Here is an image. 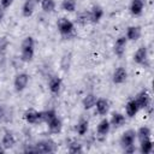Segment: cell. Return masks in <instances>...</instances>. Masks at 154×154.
I'll return each instance as SVG.
<instances>
[{
    "label": "cell",
    "instance_id": "35",
    "mask_svg": "<svg viewBox=\"0 0 154 154\" xmlns=\"http://www.w3.org/2000/svg\"><path fill=\"white\" fill-rule=\"evenodd\" d=\"M2 116H4V108H2V106L0 105V119L2 118Z\"/></svg>",
    "mask_w": 154,
    "mask_h": 154
},
{
    "label": "cell",
    "instance_id": "13",
    "mask_svg": "<svg viewBox=\"0 0 154 154\" xmlns=\"http://www.w3.org/2000/svg\"><path fill=\"white\" fill-rule=\"evenodd\" d=\"M146 0H131L130 2V12L132 16H140L144 8Z\"/></svg>",
    "mask_w": 154,
    "mask_h": 154
},
{
    "label": "cell",
    "instance_id": "18",
    "mask_svg": "<svg viewBox=\"0 0 154 154\" xmlns=\"http://www.w3.org/2000/svg\"><path fill=\"white\" fill-rule=\"evenodd\" d=\"M138 111H140V108H138V105H137V102H136L135 99L129 100L128 103L125 105V113H126V116L130 117V118L135 117Z\"/></svg>",
    "mask_w": 154,
    "mask_h": 154
},
{
    "label": "cell",
    "instance_id": "9",
    "mask_svg": "<svg viewBox=\"0 0 154 154\" xmlns=\"http://www.w3.org/2000/svg\"><path fill=\"white\" fill-rule=\"evenodd\" d=\"M24 119L28 124H38L42 123L41 119V112H37L35 109H28L24 113Z\"/></svg>",
    "mask_w": 154,
    "mask_h": 154
},
{
    "label": "cell",
    "instance_id": "27",
    "mask_svg": "<svg viewBox=\"0 0 154 154\" xmlns=\"http://www.w3.org/2000/svg\"><path fill=\"white\" fill-rule=\"evenodd\" d=\"M61 7L66 12H73L77 7V1L76 0H63L61 1Z\"/></svg>",
    "mask_w": 154,
    "mask_h": 154
},
{
    "label": "cell",
    "instance_id": "28",
    "mask_svg": "<svg viewBox=\"0 0 154 154\" xmlns=\"http://www.w3.org/2000/svg\"><path fill=\"white\" fill-rule=\"evenodd\" d=\"M76 22L81 25H85L87 23L90 22V18H89V11H83V12H79L77 18H76Z\"/></svg>",
    "mask_w": 154,
    "mask_h": 154
},
{
    "label": "cell",
    "instance_id": "5",
    "mask_svg": "<svg viewBox=\"0 0 154 154\" xmlns=\"http://www.w3.org/2000/svg\"><path fill=\"white\" fill-rule=\"evenodd\" d=\"M28 83H29V75L25 72L18 73L13 81V85H14V89L17 91H23L28 87Z\"/></svg>",
    "mask_w": 154,
    "mask_h": 154
},
{
    "label": "cell",
    "instance_id": "34",
    "mask_svg": "<svg viewBox=\"0 0 154 154\" xmlns=\"http://www.w3.org/2000/svg\"><path fill=\"white\" fill-rule=\"evenodd\" d=\"M5 152H6V149H5V148L2 147V144L0 143V154H2V153H5Z\"/></svg>",
    "mask_w": 154,
    "mask_h": 154
},
{
    "label": "cell",
    "instance_id": "3",
    "mask_svg": "<svg viewBox=\"0 0 154 154\" xmlns=\"http://www.w3.org/2000/svg\"><path fill=\"white\" fill-rule=\"evenodd\" d=\"M57 28H58L59 32L61 34V36H65V37L71 36V35L73 34V31H75V25H73V23H72L70 19L64 18V17L58 20Z\"/></svg>",
    "mask_w": 154,
    "mask_h": 154
},
{
    "label": "cell",
    "instance_id": "24",
    "mask_svg": "<svg viewBox=\"0 0 154 154\" xmlns=\"http://www.w3.org/2000/svg\"><path fill=\"white\" fill-rule=\"evenodd\" d=\"M153 149V141L152 138H147L143 141H140V152L142 154H149Z\"/></svg>",
    "mask_w": 154,
    "mask_h": 154
},
{
    "label": "cell",
    "instance_id": "16",
    "mask_svg": "<svg viewBox=\"0 0 154 154\" xmlns=\"http://www.w3.org/2000/svg\"><path fill=\"white\" fill-rule=\"evenodd\" d=\"M1 144H2V147H4L6 150H7V149H11L12 147H14V144H16V138H14V136L12 135V132L6 131V132L4 134L2 140H1Z\"/></svg>",
    "mask_w": 154,
    "mask_h": 154
},
{
    "label": "cell",
    "instance_id": "11",
    "mask_svg": "<svg viewBox=\"0 0 154 154\" xmlns=\"http://www.w3.org/2000/svg\"><path fill=\"white\" fill-rule=\"evenodd\" d=\"M94 107L96 108L97 114H100V116H106L107 112H108V109H109V102H108L107 99L100 97V99H96Z\"/></svg>",
    "mask_w": 154,
    "mask_h": 154
},
{
    "label": "cell",
    "instance_id": "14",
    "mask_svg": "<svg viewBox=\"0 0 154 154\" xmlns=\"http://www.w3.org/2000/svg\"><path fill=\"white\" fill-rule=\"evenodd\" d=\"M141 36V28L137 26V25H131L126 29V34H125V37L128 41H136L138 40Z\"/></svg>",
    "mask_w": 154,
    "mask_h": 154
},
{
    "label": "cell",
    "instance_id": "17",
    "mask_svg": "<svg viewBox=\"0 0 154 154\" xmlns=\"http://www.w3.org/2000/svg\"><path fill=\"white\" fill-rule=\"evenodd\" d=\"M37 1L36 0H25L22 7V13L24 17H30L34 13V10L36 7Z\"/></svg>",
    "mask_w": 154,
    "mask_h": 154
},
{
    "label": "cell",
    "instance_id": "23",
    "mask_svg": "<svg viewBox=\"0 0 154 154\" xmlns=\"http://www.w3.org/2000/svg\"><path fill=\"white\" fill-rule=\"evenodd\" d=\"M95 101H96V96L94 94H87L82 100V105L84 109H90L95 106Z\"/></svg>",
    "mask_w": 154,
    "mask_h": 154
},
{
    "label": "cell",
    "instance_id": "2",
    "mask_svg": "<svg viewBox=\"0 0 154 154\" xmlns=\"http://www.w3.org/2000/svg\"><path fill=\"white\" fill-rule=\"evenodd\" d=\"M135 140H136V131L135 130L129 129V130L123 132V135L120 137V146L125 153H134L136 150Z\"/></svg>",
    "mask_w": 154,
    "mask_h": 154
},
{
    "label": "cell",
    "instance_id": "31",
    "mask_svg": "<svg viewBox=\"0 0 154 154\" xmlns=\"http://www.w3.org/2000/svg\"><path fill=\"white\" fill-rule=\"evenodd\" d=\"M8 40L5 36H0V54H4L8 47Z\"/></svg>",
    "mask_w": 154,
    "mask_h": 154
},
{
    "label": "cell",
    "instance_id": "6",
    "mask_svg": "<svg viewBox=\"0 0 154 154\" xmlns=\"http://www.w3.org/2000/svg\"><path fill=\"white\" fill-rule=\"evenodd\" d=\"M135 100H136V102H137L140 109H142V108L146 109V108H148V107L150 106V95L148 94L147 90L140 91V93L136 95Z\"/></svg>",
    "mask_w": 154,
    "mask_h": 154
},
{
    "label": "cell",
    "instance_id": "19",
    "mask_svg": "<svg viewBox=\"0 0 154 154\" xmlns=\"http://www.w3.org/2000/svg\"><path fill=\"white\" fill-rule=\"evenodd\" d=\"M47 125H48V129H49V131H51L52 134H58V132H60V131H61V128H63V123H61L60 118H58V117H54L53 119H51V120L47 123Z\"/></svg>",
    "mask_w": 154,
    "mask_h": 154
},
{
    "label": "cell",
    "instance_id": "10",
    "mask_svg": "<svg viewBox=\"0 0 154 154\" xmlns=\"http://www.w3.org/2000/svg\"><path fill=\"white\" fill-rule=\"evenodd\" d=\"M126 78H128V71L124 67L119 66L118 69L114 70L113 76H112V81L114 84H122L126 81Z\"/></svg>",
    "mask_w": 154,
    "mask_h": 154
},
{
    "label": "cell",
    "instance_id": "20",
    "mask_svg": "<svg viewBox=\"0 0 154 154\" xmlns=\"http://www.w3.org/2000/svg\"><path fill=\"white\" fill-rule=\"evenodd\" d=\"M109 129H111L109 120H107L106 118H103V119L97 124L96 132H97L99 136H107V134L109 132Z\"/></svg>",
    "mask_w": 154,
    "mask_h": 154
},
{
    "label": "cell",
    "instance_id": "33",
    "mask_svg": "<svg viewBox=\"0 0 154 154\" xmlns=\"http://www.w3.org/2000/svg\"><path fill=\"white\" fill-rule=\"evenodd\" d=\"M2 18H4V8H2L1 5H0V22L2 20Z\"/></svg>",
    "mask_w": 154,
    "mask_h": 154
},
{
    "label": "cell",
    "instance_id": "1",
    "mask_svg": "<svg viewBox=\"0 0 154 154\" xmlns=\"http://www.w3.org/2000/svg\"><path fill=\"white\" fill-rule=\"evenodd\" d=\"M35 54V40L31 36L25 37L20 45V59L25 63L32 60Z\"/></svg>",
    "mask_w": 154,
    "mask_h": 154
},
{
    "label": "cell",
    "instance_id": "32",
    "mask_svg": "<svg viewBox=\"0 0 154 154\" xmlns=\"http://www.w3.org/2000/svg\"><path fill=\"white\" fill-rule=\"evenodd\" d=\"M13 1L14 0H0V5H1V7L4 10H6V8H8L13 4Z\"/></svg>",
    "mask_w": 154,
    "mask_h": 154
},
{
    "label": "cell",
    "instance_id": "30",
    "mask_svg": "<svg viewBox=\"0 0 154 154\" xmlns=\"http://www.w3.org/2000/svg\"><path fill=\"white\" fill-rule=\"evenodd\" d=\"M82 149V144H79L78 142H71L69 144V152L70 153H81Z\"/></svg>",
    "mask_w": 154,
    "mask_h": 154
},
{
    "label": "cell",
    "instance_id": "29",
    "mask_svg": "<svg viewBox=\"0 0 154 154\" xmlns=\"http://www.w3.org/2000/svg\"><path fill=\"white\" fill-rule=\"evenodd\" d=\"M54 117H57V113L54 109H46L41 112V119L45 123H48L51 119H53Z\"/></svg>",
    "mask_w": 154,
    "mask_h": 154
},
{
    "label": "cell",
    "instance_id": "12",
    "mask_svg": "<svg viewBox=\"0 0 154 154\" xmlns=\"http://www.w3.org/2000/svg\"><path fill=\"white\" fill-rule=\"evenodd\" d=\"M102 16H103V10L99 5H95L89 10V18L91 23H99Z\"/></svg>",
    "mask_w": 154,
    "mask_h": 154
},
{
    "label": "cell",
    "instance_id": "15",
    "mask_svg": "<svg viewBox=\"0 0 154 154\" xmlns=\"http://www.w3.org/2000/svg\"><path fill=\"white\" fill-rule=\"evenodd\" d=\"M61 84H63L61 78L58 77V76H53L48 81V88H49L52 94H58L61 89Z\"/></svg>",
    "mask_w": 154,
    "mask_h": 154
},
{
    "label": "cell",
    "instance_id": "26",
    "mask_svg": "<svg viewBox=\"0 0 154 154\" xmlns=\"http://www.w3.org/2000/svg\"><path fill=\"white\" fill-rule=\"evenodd\" d=\"M41 8L46 13H52L55 10V1L54 0H41L40 2Z\"/></svg>",
    "mask_w": 154,
    "mask_h": 154
},
{
    "label": "cell",
    "instance_id": "25",
    "mask_svg": "<svg viewBox=\"0 0 154 154\" xmlns=\"http://www.w3.org/2000/svg\"><path fill=\"white\" fill-rule=\"evenodd\" d=\"M152 136V131L148 126H141L137 131H136V137L138 138V141H143L147 138H150Z\"/></svg>",
    "mask_w": 154,
    "mask_h": 154
},
{
    "label": "cell",
    "instance_id": "21",
    "mask_svg": "<svg viewBox=\"0 0 154 154\" xmlns=\"http://www.w3.org/2000/svg\"><path fill=\"white\" fill-rule=\"evenodd\" d=\"M88 129H89V122L84 118H81L76 125V132L79 136H84L88 132Z\"/></svg>",
    "mask_w": 154,
    "mask_h": 154
},
{
    "label": "cell",
    "instance_id": "8",
    "mask_svg": "<svg viewBox=\"0 0 154 154\" xmlns=\"http://www.w3.org/2000/svg\"><path fill=\"white\" fill-rule=\"evenodd\" d=\"M126 45H128L126 37H125V36H119V37L116 40V42H114V47H113L114 54L118 55V57H122V55L125 53Z\"/></svg>",
    "mask_w": 154,
    "mask_h": 154
},
{
    "label": "cell",
    "instance_id": "4",
    "mask_svg": "<svg viewBox=\"0 0 154 154\" xmlns=\"http://www.w3.org/2000/svg\"><path fill=\"white\" fill-rule=\"evenodd\" d=\"M35 153H54L57 149L55 143L52 140H42L34 144Z\"/></svg>",
    "mask_w": 154,
    "mask_h": 154
},
{
    "label": "cell",
    "instance_id": "7",
    "mask_svg": "<svg viewBox=\"0 0 154 154\" xmlns=\"http://www.w3.org/2000/svg\"><path fill=\"white\" fill-rule=\"evenodd\" d=\"M148 60V49L146 46H141L134 54V61L138 65H144Z\"/></svg>",
    "mask_w": 154,
    "mask_h": 154
},
{
    "label": "cell",
    "instance_id": "22",
    "mask_svg": "<svg viewBox=\"0 0 154 154\" xmlns=\"http://www.w3.org/2000/svg\"><path fill=\"white\" fill-rule=\"evenodd\" d=\"M124 123H125V116H124V114L118 113V112L112 114V118H111V120H109V124H111L112 126L119 128V126H122Z\"/></svg>",
    "mask_w": 154,
    "mask_h": 154
}]
</instances>
